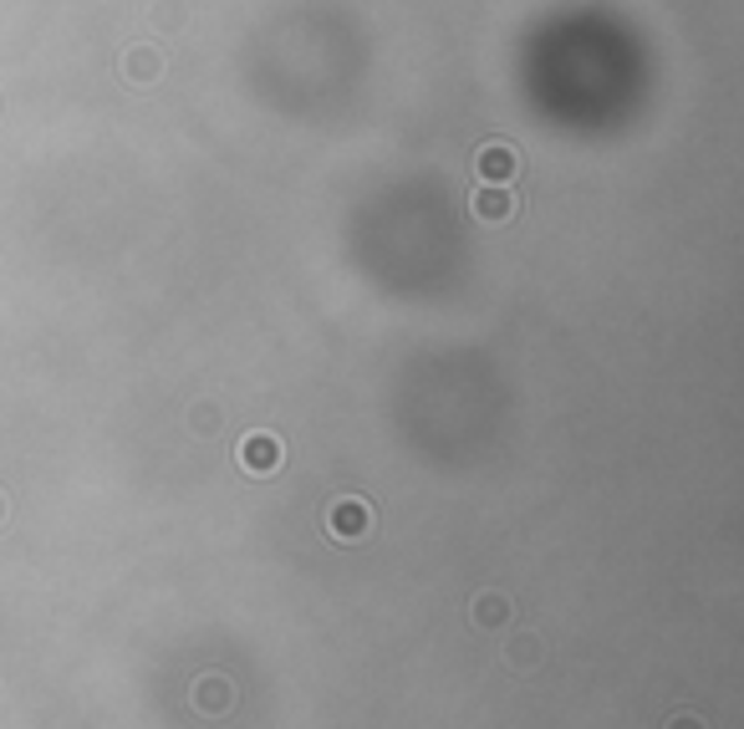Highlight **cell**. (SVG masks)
Wrapping results in <instances>:
<instances>
[{"label":"cell","instance_id":"obj_2","mask_svg":"<svg viewBox=\"0 0 744 729\" xmlns=\"http://www.w3.org/2000/svg\"><path fill=\"white\" fill-rule=\"evenodd\" d=\"M235 460H240V470H245V475H255V479H266V475H276V470H281V460H286V449H281V439H276V433H266V429H255V433H245V439H240V449H235Z\"/></svg>","mask_w":744,"mask_h":729},{"label":"cell","instance_id":"obj_1","mask_svg":"<svg viewBox=\"0 0 744 729\" xmlns=\"http://www.w3.org/2000/svg\"><path fill=\"white\" fill-rule=\"evenodd\" d=\"M372 531V506L358 500V495H342V500H332L327 506V536L342 541V546H358L362 536Z\"/></svg>","mask_w":744,"mask_h":729},{"label":"cell","instance_id":"obj_4","mask_svg":"<svg viewBox=\"0 0 744 729\" xmlns=\"http://www.w3.org/2000/svg\"><path fill=\"white\" fill-rule=\"evenodd\" d=\"M118 67H123V82H128V88H153V82L164 77V51L153 42H138L123 51Z\"/></svg>","mask_w":744,"mask_h":729},{"label":"cell","instance_id":"obj_7","mask_svg":"<svg viewBox=\"0 0 744 729\" xmlns=\"http://www.w3.org/2000/svg\"><path fill=\"white\" fill-rule=\"evenodd\" d=\"M469 623L485 627V633L505 627V623H510V597H505V592H479L475 602H469Z\"/></svg>","mask_w":744,"mask_h":729},{"label":"cell","instance_id":"obj_12","mask_svg":"<svg viewBox=\"0 0 744 729\" xmlns=\"http://www.w3.org/2000/svg\"><path fill=\"white\" fill-rule=\"evenodd\" d=\"M5 521H11V495L0 490V525H5Z\"/></svg>","mask_w":744,"mask_h":729},{"label":"cell","instance_id":"obj_5","mask_svg":"<svg viewBox=\"0 0 744 729\" xmlns=\"http://www.w3.org/2000/svg\"><path fill=\"white\" fill-rule=\"evenodd\" d=\"M194 709L205 719H224L235 709V684H230L224 673H199V679H194Z\"/></svg>","mask_w":744,"mask_h":729},{"label":"cell","instance_id":"obj_8","mask_svg":"<svg viewBox=\"0 0 744 729\" xmlns=\"http://www.w3.org/2000/svg\"><path fill=\"white\" fill-rule=\"evenodd\" d=\"M540 658H546V648H540V638L536 633H515V638L505 643V663L515 673H531V669H540Z\"/></svg>","mask_w":744,"mask_h":729},{"label":"cell","instance_id":"obj_9","mask_svg":"<svg viewBox=\"0 0 744 729\" xmlns=\"http://www.w3.org/2000/svg\"><path fill=\"white\" fill-rule=\"evenodd\" d=\"M149 26L153 31H179L184 26V5H179V0H153V5H149Z\"/></svg>","mask_w":744,"mask_h":729},{"label":"cell","instance_id":"obj_10","mask_svg":"<svg viewBox=\"0 0 744 729\" xmlns=\"http://www.w3.org/2000/svg\"><path fill=\"white\" fill-rule=\"evenodd\" d=\"M209 429H220V408L199 403V408H194V433H209Z\"/></svg>","mask_w":744,"mask_h":729},{"label":"cell","instance_id":"obj_11","mask_svg":"<svg viewBox=\"0 0 744 729\" xmlns=\"http://www.w3.org/2000/svg\"><path fill=\"white\" fill-rule=\"evenodd\" d=\"M663 729H709V725H704V715H673Z\"/></svg>","mask_w":744,"mask_h":729},{"label":"cell","instance_id":"obj_3","mask_svg":"<svg viewBox=\"0 0 744 729\" xmlns=\"http://www.w3.org/2000/svg\"><path fill=\"white\" fill-rule=\"evenodd\" d=\"M475 174H479V184H515V174H521V153H515V143H505V138L479 143Z\"/></svg>","mask_w":744,"mask_h":729},{"label":"cell","instance_id":"obj_6","mask_svg":"<svg viewBox=\"0 0 744 729\" xmlns=\"http://www.w3.org/2000/svg\"><path fill=\"white\" fill-rule=\"evenodd\" d=\"M469 215H475L479 224L515 220V194H510V184H479V194L469 199Z\"/></svg>","mask_w":744,"mask_h":729}]
</instances>
